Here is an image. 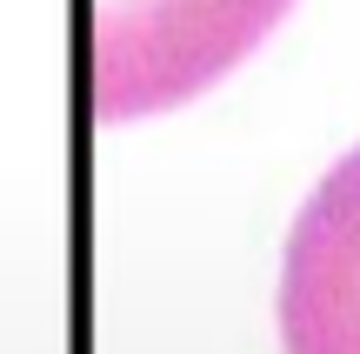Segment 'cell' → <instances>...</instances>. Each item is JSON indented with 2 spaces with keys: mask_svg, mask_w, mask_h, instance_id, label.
I'll return each mask as SVG.
<instances>
[{
  "mask_svg": "<svg viewBox=\"0 0 360 354\" xmlns=\"http://www.w3.org/2000/svg\"><path fill=\"white\" fill-rule=\"evenodd\" d=\"M281 348L360 354V147L294 214L281 254Z\"/></svg>",
  "mask_w": 360,
  "mask_h": 354,
  "instance_id": "obj_2",
  "label": "cell"
},
{
  "mask_svg": "<svg viewBox=\"0 0 360 354\" xmlns=\"http://www.w3.org/2000/svg\"><path fill=\"white\" fill-rule=\"evenodd\" d=\"M294 0H87L80 94L94 120H147L207 94Z\"/></svg>",
  "mask_w": 360,
  "mask_h": 354,
  "instance_id": "obj_1",
  "label": "cell"
}]
</instances>
